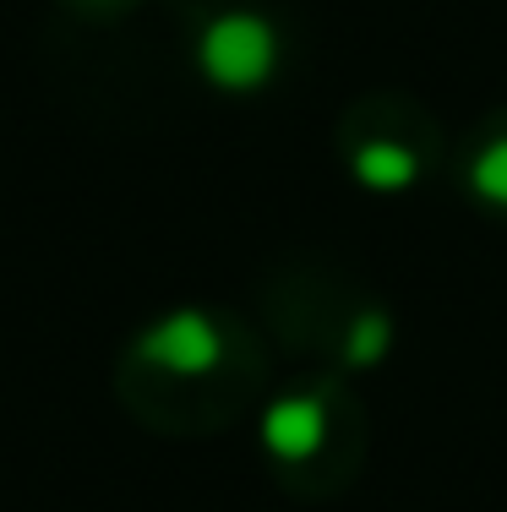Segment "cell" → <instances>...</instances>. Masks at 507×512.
<instances>
[{"mask_svg":"<svg viewBox=\"0 0 507 512\" xmlns=\"http://www.w3.org/2000/svg\"><path fill=\"white\" fill-rule=\"evenodd\" d=\"M197 60L219 88H235V93L240 88H262V82L273 77V60H279V39H273V28L262 17L229 11V17H219L208 33H202Z\"/></svg>","mask_w":507,"mask_h":512,"instance_id":"cell-1","label":"cell"},{"mask_svg":"<svg viewBox=\"0 0 507 512\" xmlns=\"http://www.w3.org/2000/svg\"><path fill=\"white\" fill-rule=\"evenodd\" d=\"M219 327L208 322L202 311H169L164 322H153L148 333L137 338V360L148 365H164V371H208L213 360H219Z\"/></svg>","mask_w":507,"mask_h":512,"instance_id":"cell-2","label":"cell"},{"mask_svg":"<svg viewBox=\"0 0 507 512\" xmlns=\"http://www.w3.org/2000/svg\"><path fill=\"white\" fill-rule=\"evenodd\" d=\"M268 442H273V453H284V458L306 453V447L317 442V409L311 404H279L268 414Z\"/></svg>","mask_w":507,"mask_h":512,"instance_id":"cell-3","label":"cell"},{"mask_svg":"<svg viewBox=\"0 0 507 512\" xmlns=\"http://www.w3.org/2000/svg\"><path fill=\"white\" fill-rule=\"evenodd\" d=\"M475 191L491 197L497 207H507V142H491V148L475 158Z\"/></svg>","mask_w":507,"mask_h":512,"instance_id":"cell-4","label":"cell"}]
</instances>
